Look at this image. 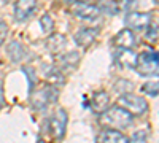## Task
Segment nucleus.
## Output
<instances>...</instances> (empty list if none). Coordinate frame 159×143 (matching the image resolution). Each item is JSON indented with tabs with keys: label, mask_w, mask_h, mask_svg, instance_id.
Segmentation results:
<instances>
[{
	"label": "nucleus",
	"mask_w": 159,
	"mask_h": 143,
	"mask_svg": "<svg viewBox=\"0 0 159 143\" xmlns=\"http://www.w3.org/2000/svg\"><path fill=\"white\" fill-rule=\"evenodd\" d=\"M115 59L118 62V65L121 69H135L137 64V54L130 49H123L119 48V51L115 54Z\"/></svg>",
	"instance_id": "10"
},
{
	"label": "nucleus",
	"mask_w": 159,
	"mask_h": 143,
	"mask_svg": "<svg viewBox=\"0 0 159 143\" xmlns=\"http://www.w3.org/2000/svg\"><path fill=\"white\" fill-rule=\"evenodd\" d=\"M118 105L123 107L126 111H129L132 116L134 114H143L148 110V103L143 97L140 96H134V94H127L124 92L123 96H119L118 99Z\"/></svg>",
	"instance_id": "3"
},
{
	"label": "nucleus",
	"mask_w": 159,
	"mask_h": 143,
	"mask_svg": "<svg viewBox=\"0 0 159 143\" xmlns=\"http://www.w3.org/2000/svg\"><path fill=\"white\" fill-rule=\"evenodd\" d=\"M124 24L130 30H145L151 24V15L140 11H129L124 18Z\"/></svg>",
	"instance_id": "5"
},
{
	"label": "nucleus",
	"mask_w": 159,
	"mask_h": 143,
	"mask_svg": "<svg viewBox=\"0 0 159 143\" xmlns=\"http://www.w3.org/2000/svg\"><path fill=\"white\" fill-rule=\"evenodd\" d=\"M40 25H42L43 34H51L52 29H54V21H52V18L49 15H43L40 18Z\"/></svg>",
	"instance_id": "17"
},
{
	"label": "nucleus",
	"mask_w": 159,
	"mask_h": 143,
	"mask_svg": "<svg viewBox=\"0 0 159 143\" xmlns=\"http://www.w3.org/2000/svg\"><path fill=\"white\" fill-rule=\"evenodd\" d=\"M157 35H159V30L154 24H150L148 27H147V34H145V38H147L148 42H156L157 40Z\"/></svg>",
	"instance_id": "19"
},
{
	"label": "nucleus",
	"mask_w": 159,
	"mask_h": 143,
	"mask_svg": "<svg viewBox=\"0 0 159 143\" xmlns=\"http://www.w3.org/2000/svg\"><path fill=\"white\" fill-rule=\"evenodd\" d=\"M147 140H148L147 132L145 131H137V132H134V135L130 137L129 143H147Z\"/></svg>",
	"instance_id": "21"
},
{
	"label": "nucleus",
	"mask_w": 159,
	"mask_h": 143,
	"mask_svg": "<svg viewBox=\"0 0 159 143\" xmlns=\"http://www.w3.org/2000/svg\"><path fill=\"white\" fill-rule=\"evenodd\" d=\"M7 35H8V25H7L5 22L0 21V46H2V45L5 43Z\"/></svg>",
	"instance_id": "23"
},
{
	"label": "nucleus",
	"mask_w": 159,
	"mask_h": 143,
	"mask_svg": "<svg viewBox=\"0 0 159 143\" xmlns=\"http://www.w3.org/2000/svg\"><path fill=\"white\" fill-rule=\"evenodd\" d=\"M67 46V38L62 34H52L46 40V48L51 54H61Z\"/></svg>",
	"instance_id": "12"
},
{
	"label": "nucleus",
	"mask_w": 159,
	"mask_h": 143,
	"mask_svg": "<svg viewBox=\"0 0 159 143\" xmlns=\"http://www.w3.org/2000/svg\"><path fill=\"white\" fill-rule=\"evenodd\" d=\"M22 72L25 73V75H27V78H29V89L32 91V87L35 86V81H37V78H35V73H34V70H32V73H30V67H24L22 69Z\"/></svg>",
	"instance_id": "22"
},
{
	"label": "nucleus",
	"mask_w": 159,
	"mask_h": 143,
	"mask_svg": "<svg viewBox=\"0 0 159 143\" xmlns=\"http://www.w3.org/2000/svg\"><path fill=\"white\" fill-rule=\"evenodd\" d=\"M72 13L78 19H84V21H94L100 15V8L91 3H75L72 8Z\"/></svg>",
	"instance_id": "7"
},
{
	"label": "nucleus",
	"mask_w": 159,
	"mask_h": 143,
	"mask_svg": "<svg viewBox=\"0 0 159 143\" xmlns=\"http://www.w3.org/2000/svg\"><path fill=\"white\" fill-rule=\"evenodd\" d=\"M154 2H157V3H159V0H154Z\"/></svg>",
	"instance_id": "26"
},
{
	"label": "nucleus",
	"mask_w": 159,
	"mask_h": 143,
	"mask_svg": "<svg viewBox=\"0 0 159 143\" xmlns=\"http://www.w3.org/2000/svg\"><path fill=\"white\" fill-rule=\"evenodd\" d=\"M99 123L107 129L121 131V129H126L134 123V116H132L129 111H126L123 107L116 105V107H108L107 110H105L100 114Z\"/></svg>",
	"instance_id": "1"
},
{
	"label": "nucleus",
	"mask_w": 159,
	"mask_h": 143,
	"mask_svg": "<svg viewBox=\"0 0 159 143\" xmlns=\"http://www.w3.org/2000/svg\"><path fill=\"white\" fill-rule=\"evenodd\" d=\"M142 91L143 92H147L148 96L151 97H156L159 94V81H148L142 86Z\"/></svg>",
	"instance_id": "18"
},
{
	"label": "nucleus",
	"mask_w": 159,
	"mask_h": 143,
	"mask_svg": "<svg viewBox=\"0 0 159 143\" xmlns=\"http://www.w3.org/2000/svg\"><path fill=\"white\" fill-rule=\"evenodd\" d=\"M102 10H105V13H108V15H116L119 11V5L113 2V0H108V2H103Z\"/></svg>",
	"instance_id": "20"
},
{
	"label": "nucleus",
	"mask_w": 159,
	"mask_h": 143,
	"mask_svg": "<svg viewBox=\"0 0 159 143\" xmlns=\"http://www.w3.org/2000/svg\"><path fill=\"white\" fill-rule=\"evenodd\" d=\"M97 37V30L96 29H88V27H83L80 29L76 34H75V43L81 48H88L89 45H92V42L96 40Z\"/></svg>",
	"instance_id": "13"
},
{
	"label": "nucleus",
	"mask_w": 159,
	"mask_h": 143,
	"mask_svg": "<svg viewBox=\"0 0 159 143\" xmlns=\"http://www.w3.org/2000/svg\"><path fill=\"white\" fill-rule=\"evenodd\" d=\"M37 10V0H16L15 3V18L18 21H25Z\"/></svg>",
	"instance_id": "8"
},
{
	"label": "nucleus",
	"mask_w": 159,
	"mask_h": 143,
	"mask_svg": "<svg viewBox=\"0 0 159 143\" xmlns=\"http://www.w3.org/2000/svg\"><path fill=\"white\" fill-rule=\"evenodd\" d=\"M56 99H57V89L52 84H48V86L40 87L35 92H32L30 103L34 108L40 110V108H45L46 105H49V103H52Z\"/></svg>",
	"instance_id": "4"
},
{
	"label": "nucleus",
	"mask_w": 159,
	"mask_h": 143,
	"mask_svg": "<svg viewBox=\"0 0 159 143\" xmlns=\"http://www.w3.org/2000/svg\"><path fill=\"white\" fill-rule=\"evenodd\" d=\"M0 105H2V96H0Z\"/></svg>",
	"instance_id": "25"
},
{
	"label": "nucleus",
	"mask_w": 159,
	"mask_h": 143,
	"mask_svg": "<svg viewBox=\"0 0 159 143\" xmlns=\"http://www.w3.org/2000/svg\"><path fill=\"white\" fill-rule=\"evenodd\" d=\"M108 107H110V97H108L107 92L100 91V92L92 96V99H91V108H92V111H94V113L102 114Z\"/></svg>",
	"instance_id": "14"
},
{
	"label": "nucleus",
	"mask_w": 159,
	"mask_h": 143,
	"mask_svg": "<svg viewBox=\"0 0 159 143\" xmlns=\"http://www.w3.org/2000/svg\"><path fill=\"white\" fill-rule=\"evenodd\" d=\"M135 35L134 32H132L130 29H123V30H119L115 38H113V43L118 46V48H123V49H130V48H134L135 46Z\"/></svg>",
	"instance_id": "9"
},
{
	"label": "nucleus",
	"mask_w": 159,
	"mask_h": 143,
	"mask_svg": "<svg viewBox=\"0 0 159 143\" xmlns=\"http://www.w3.org/2000/svg\"><path fill=\"white\" fill-rule=\"evenodd\" d=\"M48 127H49L51 135L54 138H62L65 134V129H67V113H65V110L61 108L52 114L49 118Z\"/></svg>",
	"instance_id": "6"
},
{
	"label": "nucleus",
	"mask_w": 159,
	"mask_h": 143,
	"mask_svg": "<svg viewBox=\"0 0 159 143\" xmlns=\"http://www.w3.org/2000/svg\"><path fill=\"white\" fill-rule=\"evenodd\" d=\"M135 70L142 76H157L159 75V54L151 51H143L137 54Z\"/></svg>",
	"instance_id": "2"
},
{
	"label": "nucleus",
	"mask_w": 159,
	"mask_h": 143,
	"mask_svg": "<svg viewBox=\"0 0 159 143\" xmlns=\"http://www.w3.org/2000/svg\"><path fill=\"white\" fill-rule=\"evenodd\" d=\"M7 53L13 62H21L25 57V54H27V51H25V48L19 42H11L7 48Z\"/></svg>",
	"instance_id": "15"
},
{
	"label": "nucleus",
	"mask_w": 159,
	"mask_h": 143,
	"mask_svg": "<svg viewBox=\"0 0 159 143\" xmlns=\"http://www.w3.org/2000/svg\"><path fill=\"white\" fill-rule=\"evenodd\" d=\"M96 143H129V138L115 129H107L96 137Z\"/></svg>",
	"instance_id": "11"
},
{
	"label": "nucleus",
	"mask_w": 159,
	"mask_h": 143,
	"mask_svg": "<svg viewBox=\"0 0 159 143\" xmlns=\"http://www.w3.org/2000/svg\"><path fill=\"white\" fill-rule=\"evenodd\" d=\"M78 62H80V54L76 53V51H72V53H67V54H62V56H59V59H57L59 67H65V69H73V67H76Z\"/></svg>",
	"instance_id": "16"
},
{
	"label": "nucleus",
	"mask_w": 159,
	"mask_h": 143,
	"mask_svg": "<svg viewBox=\"0 0 159 143\" xmlns=\"http://www.w3.org/2000/svg\"><path fill=\"white\" fill-rule=\"evenodd\" d=\"M73 2H76V3H88V2H91V0H73Z\"/></svg>",
	"instance_id": "24"
}]
</instances>
